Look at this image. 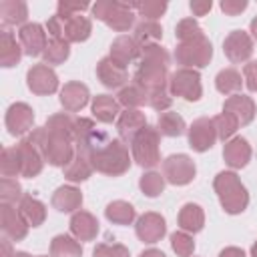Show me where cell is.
Segmentation results:
<instances>
[{
  "instance_id": "obj_1",
  "label": "cell",
  "mask_w": 257,
  "mask_h": 257,
  "mask_svg": "<svg viewBox=\"0 0 257 257\" xmlns=\"http://www.w3.org/2000/svg\"><path fill=\"white\" fill-rule=\"evenodd\" d=\"M74 149L78 155L88 159L94 171L108 177H118L131 167L124 143L120 139H110L104 131L96 128L92 118L86 116L74 118Z\"/></svg>"
},
{
  "instance_id": "obj_2",
  "label": "cell",
  "mask_w": 257,
  "mask_h": 257,
  "mask_svg": "<svg viewBox=\"0 0 257 257\" xmlns=\"http://www.w3.org/2000/svg\"><path fill=\"white\" fill-rule=\"evenodd\" d=\"M133 80L149 94L157 90H165L169 84V52L161 44H151L141 48L139 66L135 70Z\"/></svg>"
},
{
  "instance_id": "obj_3",
  "label": "cell",
  "mask_w": 257,
  "mask_h": 257,
  "mask_svg": "<svg viewBox=\"0 0 257 257\" xmlns=\"http://www.w3.org/2000/svg\"><path fill=\"white\" fill-rule=\"evenodd\" d=\"M26 139L32 141L42 151L44 161L48 165H52V167H66L74 159V155H76V149H74V141L72 139L60 137V135H52L44 126L32 128Z\"/></svg>"
},
{
  "instance_id": "obj_4",
  "label": "cell",
  "mask_w": 257,
  "mask_h": 257,
  "mask_svg": "<svg viewBox=\"0 0 257 257\" xmlns=\"http://www.w3.org/2000/svg\"><path fill=\"white\" fill-rule=\"evenodd\" d=\"M213 189L221 201V207L225 209V213L229 215H237L243 213L249 205V193L245 189V185L241 183V179L233 173V171H223L215 177L213 181Z\"/></svg>"
},
{
  "instance_id": "obj_5",
  "label": "cell",
  "mask_w": 257,
  "mask_h": 257,
  "mask_svg": "<svg viewBox=\"0 0 257 257\" xmlns=\"http://www.w3.org/2000/svg\"><path fill=\"white\" fill-rule=\"evenodd\" d=\"M46 30L52 38H58V40H66L68 44L70 42H84L90 32H92V24L86 16H50L48 22H46Z\"/></svg>"
},
{
  "instance_id": "obj_6",
  "label": "cell",
  "mask_w": 257,
  "mask_h": 257,
  "mask_svg": "<svg viewBox=\"0 0 257 257\" xmlns=\"http://www.w3.org/2000/svg\"><path fill=\"white\" fill-rule=\"evenodd\" d=\"M133 4L116 2V0H100L92 6V16L102 20L108 28L116 32H126L135 24V12Z\"/></svg>"
},
{
  "instance_id": "obj_7",
  "label": "cell",
  "mask_w": 257,
  "mask_h": 257,
  "mask_svg": "<svg viewBox=\"0 0 257 257\" xmlns=\"http://www.w3.org/2000/svg\"><path fill=\"white\" fill-rule=\"evenodd\" d=\"M159 143H161V133L147 124L131 143V149H133V159L137 165L145 167V169H151L155 165L161 163V153H159Z\"/></svg>"
},
{
  "instance_id": "obj_8",
  "label": "cell",
  "mask_w": 257,
  "mask_h": 257,
  "mask_svg": "<svg viewBox=\"0 0 257 257\" xmlns=\"http://www.w3.org/2000/svg\"><path fill=\"white\" fill-rule=\"evenodd\" d=\"M213 58V46L207 36H201L191 42H179L175 48V60L183 68H205Z\"/></svg>"
},
{
  "instance_id": "obj_9",
  "label": "cell",
  "mask_w": 257,
  "mask_h": 257,
  "mask_svg": "<svg viewBox=\"0 0 257 257\" xmlns=\"http://www.w3.org/2000/svg\"><path fill=\"white\" fill-rule=\"evenodd\" d=\"M169 92L189 102H197L203 94L201 74L195 68H179L169 76Z\"/></svg>"
},
{
  "instance_id": "obj_10",
  "label": "cell",
  "mask_w": 257,
  "mask_h": 257,
  "mask_svg": "<svg viewBox=\"0 0 257 257\" xmlns=\"http://www.w3.org/2000/svg\"><path fill=\"white\" fill-rule=\"evenodd\" d=\"M195 163L189 155H171L163 161V177L171 185H187L195 179Z\"/></svg>"
},
{
  "instance_id": "obj_11",
  "label": "cell",
  "mask_w": 257,
  "mask_h": 257,
  "mask_svg": "<svg viewBox=\"0 0 257 257\" xmlns=\"http://www.w3.org/2000/svg\"><path fill=\"white\" fill-rule=\"evenodd\" d=\"M217 141V131L213 124V118L201 116L197 118L189 128V147L197 153L209 151Z\"/></svg>"
},
{
  "instance_id": "obj_12",
  "label": "cell",
  "mask_w": 257,
  "mask_h": 257,
  "mask_svg": "<svg viewBox=\"0 0 257 257\" xmlns=\"http://www.w3.org/2000/svg\"><path fill=\"white\" fill-rule=\"evenodd\" d=\"M223 52L235 64L245 62L253 54V38L243 30H233L223 42Z\"/></svg>"
},
{
  "instance_id": "obj_13",
  "label": "cell",
  "mask_w": 257,
  "mask_h": 257,
  "mask_svg": "<svg viewBox=\"0 0 257 257\" xmlns=\"http://www.w3.org/2000/svg\"><path fill=\"white\" fill-rule=\"evenodd\" d=\"M26 82H28V88H30L34 94H40V96L52 94V92H56V88H58V76H56V72H54L50 66H46V64H36V66H32V68L28 70V74H26Z\"/></svg>"
},
{
  "instance_id": "obj_14",
  "label": "cell",
  "mask_w": 257,
  "mask_h": 257,
  "mask_svg": "<svg viewBox=\"0 0 257 257\" xmlns=\"http://www.w3.org/2000/svg\"><path fill=\"white\" fill-rule=\"evenodd\" d=\"M0 225H2L4 235L12 241H22L28 233V227H30L24 221V217L20 215V211L14 205H8V203L0 205Z\"/></svg>"
},
{
  "instance_id": "obj_15",
  "label": "cell",
  "mask_w": 257,
  "mask_h": 257,
  "mask_svg": "<svg viewBox=\"0 0 257 257\" xmlns=\"http://www.w3.org/2000/svg\"><path fill=\"white\" fill-rule=\"evenodd\" d=\"M34 124V112L26 102H14L6 110V128L10 135L20 137L32 131Z\"/></svg>"
},
{
  "instance_id": "obj_16",
  "label": "cell",
  "mask_w": 257,
  "mask_h": 257,
  "mask_svg": "<svg viewBox=\"0 0 257 257\" xmlns=\"http://www.w3.org/2000/svg\"><path fill=\"white\" fill-rule=\"evenodd\" d=\"M135 231H137V237L145 243H157L165 237L167 233V225H165V219L159 215V213H145L139 217L137 225H135Z\"/></svg>"
},
{
  "instance_id": "obj_17",
  "label": "cell",
  "mask_w": 257,
  "mask_h": 257,
  "mask_svg": "<svg viewBox=\"0 0 257 257\" xmlns=\"http://www.w3.org/2000/svg\"><path fill=\"white\" fill-rule=\"evenodd\" d=\"M147 126V118L145 112H141L139 108H126L124 112L118 114L116 118V131L122 143H133V139Z\"/></svg>"
},
{
  "instance_id": "obj_18",
  "label": "cell",
  "mask_w": 257,
  "mask_h": 257,
  "mask_svg": "<svg viewBox=\"0 0 257 257\" xmlns=\"http://www.w3.org/2000/svg\"><path fill=\"white\" fill-rule=\"evenodd\" d=\"M18 147V153H20V163H22V177H28V179H32V177H36L40 171H42V167H44V155H42V151L34 145V143H30L26 137L20 141V145H16Z\"/></svg>"
},
{
  "instance_id": "obj_19",
  "label": "cell",
  "mask_w": 257,
  "mask_h": 257,
  "mask_svg": "<svg viewBox=\"0 0 257 257\" xmlns=\"http://www.w3.org/2000/svg\"><path fill=\"white\" fill-rule=\"evenodd\" d=\"M18 36H20V46H22V50H24L28 56H38V54H42L44 48H46V44H48V42H46V32H44V28H42L40 24H36V22L24 24V26L20 28Z\"/></svg>"
},
{
  "instance_id": "obj_20",
  "label": "cell",
  "mask_w": 257,
  "mask_h": 257,
  "mask_svg": "<svg viewBox=\"0 0 257 257\" xmlns=\"http://www.w3.org/2000/svg\"><path fill=\"white\" fill-rule=\"evenodd\" d=\"M139 54H141V46L137 44V40H135L133 36L120 34L118 38L112 40V44H110V54H108V56H110L118 66L126 68L133 60H139Z\"/></svg>"
},
{
  "instance_id": "obj_21",
  "label": "cell",
  "mask_w": 257,
  "mask_h": 257,
  "mask_svg": "<svg viewBox=\"0 0 257 257\" xmlns=\"http://www.w3.org/2000/svg\"><path fill=\"white\" fill-rule=\"evenodd\" d=\"M96 76H98V80L106 88H120L128 80L126 68L118 66L110 56H104V58L98 60V64H96Z\"/></svg>"
},
{
  "instance_id": "obj_22",
  "label": "cell",
  "mask_w": 257,
  "mask_h": 257,
  "mask_svg": "<svg viewBox=\"0 0 257 257\" xmlns=\"http://www.w3.org/2000/svg\"><path fill=\"white\" fill-rule=\"evenodd\" d=\"M223 159L231 169H243L251 161V145L243 137H233L223 147Z\"/></svg>"
},
{
  "instance_id": "obj_23",
  "label": "cell",
  "mask_w": 257,
  "mask_h": 257,
  "mask_svg": "<svg viewBox=\"0 0 257 257\" xmlns=\"http://www.w3.org/2000/svg\"><path fill=\"white\" fill-rule=\"evenodd\" d=\"M88 98H90V94H88L86 84L76 82V80L66 82L60 90V104L64 106L66 112H78L80 108L86 106Z\"/></svg>"
},
{
  "instance_id": "obj_24",
  "label": "cell",
  "mask_w": 257,
  "mask_h": 257,
  "mask_svg": "<svg viewBox=\"0 0 257 257\" xmlns=\"http://www.w3.org/2000/svg\"><path fill=\"white\" fill-rule=\"evenodd\" d=\"M223 110L229 112V114H233V116L237 118V122H239L241 126H245V124H249V122L255 118V110H257V108H255V102H253L251 96L233 94V96H229V98L225 100Z\"/></svg>"
},
{
  "instance_id": "obj_25",
  "label": "cell",
  "mask_w": 257,
  "mask_h": 257,
  "mask_svg": "<svg viewBox=\"0 0 257 257\" xmlns=\"http://www.w3.org/2000/svg\"><path fill=\"white\" fill-rule=\"evenodd\" d=\"M70 231L78 241H92L98 233V221L88 211H76L70 219Z\"/></svg>"
},
{
  "instance_id": "obj_26",
  "label": "cell",
  "mask_w": 257,
  "mask_h": 257,
  "mask_svg": "<svg viewBox=\"0 0 257 257\" xmlns=\"http://www.w3.org/2000/svg\"><path fill=\"white\" fill-rule=\"evenodd\" d=\"M80 205H82V193L72 185H62L52 195V207L60 213H72L80 209Z\"/></svg>"
},
{
  "instance_id": "obj_27",
  "label": "cell",
  "mask_w": 257,
  "mask_h": 257,
  "mask_svg": "<svg viewBox=\"0 0 257 257\" xmlns=\"http://www.w3.org/2000/svg\"><path fill=\"white\" fill-rule=\"evenodd\" d=\"M92 114L96 120L100 122H112L118 118L120 114V102L116 98H112L110 94H98L92 100Z\"/></svg>"
},
{
  "instance_id": "obj_28",
  "label": "cell",
  "mask_w": 257,
  "mask_h": 257,
  "mask_svg": "<svg viewBox=\"0 0 257 257\" xmlns=\"http://www.w3.org/2000/svg\"><path fill=\"white\" fill-rule=\"evenodd\" d=\"M18 211H20V215L24 217V221L30 227H38L46 219V207H44V203L38 201V199H34V197H30V195H24L20 199Z\"/></svg>"
},
{
  "instance_id": "obj_29",
  "label": "cell",
  "mask_w": 257,
  "mask_h": 257,
  "mask_svg": "<svg viewBox=\"0 0 257 257\" xmlns=\"http://www.w3.org/2000/svg\"><path fill=\"white\" fill-rule=\"evenodd\" d=\"M20 56H22L20 44H16V38L12 36V32H8L4 28L0 32V64L4 68L16 66L20 62Z\"/></svg>"
},
{
  "instance_id": "obj_30",
  "label": "cell",
  "mask_w": 257,
  "mask_h": 257,
  "mask_svg": "<svg viewBox=\"0 0 257 257\" xmlns=\"http://www.w3.org/2000/svg\"><path fill=\"white\" fill-rule=\"evenodd\" d=\"M205 225V213L199 205L195 203H187L183 205V209L179 211V227L187 233H199Z\"/></svg>"
},
{
  "instance_id": "obj_31",
  "label": "cell",
  "mask_w": 257,
  "mask_h": 257,
  "mask_svg": "<svg viewBox=\"0 0 257 257\" xmlns=\"http://www.w3.org/2000/svg\"><path fill=\"white\" fill-rule=\"evenodd\" d=\"M0 18H2V24L4 26L22 24L28 18L26 2H22V0H2L0 2Z\"/></svg>"
},
{
  "instance_id": "obj_32",
  "label": "cell",
  "mask_w": 257,
  "mask_h": 257,
  "mask_svg": "<svg viewBox=\"0 0 257 257\" xmlns=\"http://www.w3.org/2000/svg\"><path fill=\"white\" fill-rule=\"evenodd\" d=\"M137 44L141 48L145 46H151V44H159L161 38H163V28L159 22L155 20H141L137 26H135V36Z\"/></svg>"
},
{
  "instance_id": "obj_33",
  "label": "cell",
  "mask_w": 257,
  "mask_h": 257,
  "mask_svg": "<svg viewBox=\"0 0 257 257\" xmlns=\"http://www.w3.org/2000/svg\"><path fill=\"white\" fill-rule=\"evenodd\" d=\"M104 215L114 225H131L135 221L137 213H135V207L131 203H126V201H112V203L106 205Z\"/></svg>"
},
{
  "instance_id": "obj_34",
  "label": "cell",
  "mask_w": 257,
  "mask_h": 257,
  "mask_svg": "<svg viewBox=\"0 0 257 257\" xmlns=\"http://www.w3.org/2000/svg\"><path fill=\"white\" fill-rule=\"evenodd\" d=\"M157 131L165 137H181L185 133V120L173 110H165L157 118Z\"/></svg>"
},
{
  "instance_id": "obj_35",
  "label": "cell",
  "mask_w": 257,
  "mask_h": 257,
  "mask_svg": "<svg viewBox=\"0 0 257 257\" xmlns=\"http://www.w3.org/2000/svg\"><path fill=\"white\" fill-rule=\"evenodd\" d=\"M92 165L88 163V159L84 155H74V159L64 167V179L70 181V183H80V181H86L90 175H92Z\"/></svg>"
},
{
  "instance_id": "obj_36",
  "label": "cell",
  "mask_w": 257,
  "mask_h": 257,
  "mask_svg": "<svg viewBox=\"0 0 257 257\" xmlns=\"http://www.w3.org/2000/svg\"><path fill=\"white\" fill-rule=\"evenodd\" d=\"M74 118L76 116H70L68 112H58V114H52L44 128L52 135H60V137H66V139H72L74 141Z\"/></svg>"
},
{
  "instance_id": "obj_37",
  "label": "cell",
  "mask_w": 257,
  "mask_h": 257,
  "mask_svg": "<svg viewBox=\"0 0 257 257\" xmlns=\"http://www.w3.org/2000/svg\"><path fill=\"white\" fill-rule=\"evenodd\" d=\"M50 255L52 257H80L82 247L76 239L68 235H56L50 243Z\"/></svg>"
},
{
  "instance_id": "obj_38",
  "label": "cell",
  "mask_w": 257,
  "mask_h": 257,
  "mask_svg": "<svg viewBox=\"0 0 257 257\" xmlns=\"http://www.w3.org/2000/svg\"><path fill=\"white\" fill-rule=\"evenodd\" d=\"M241 74L235 68H223L215 78V86L221 94H235L237 90H241Z\"/></svg>"
},
{
  "instance_id": "obj_39",
  "label": "cell",
  "mask_w": 257,
  "mask_h": 257,
  "mask_svg": "<svg viewBox=\"0 0 257 257\" xmlns=\"http://www.w3.org/2000/svg\"><path fill=\"white\" fill-rule=\"evenodd\" d=\"M116 100H118L122 106H126V108H139V106H143L145 102L149 104V92L143 90L141 86H137V84L133 82V84L120 88Z\"/></svg>"
},
{
  "instance_id": "obj_40",
  "label": "cell",
  "mask_w": 257,
  "mask_h": 257,
  "mask_svg": "<svg viewBox=\"0 0 257 257\" xmlns=\"http://www.w3.org/2000/svg\"><path fill=\"white\" fill-rule=\"evenodd\" d=\"M0 173L2 177H16L22 175V163H20V153L18 147H6L0 155Z\"/></svg>"
},
{
  "instance_id": "obj_41",
  "label": "cell",
  "mask_w": 257,
  "mask_h": 257,
  "mask_svg": "<svg viewBox=\"0 0 257 257\" xmlns=\"http://www.w3.org/2000/svg\"><path fill=\"white\" fill-rule=\"evenodd\" d=\"M70 54V46L66 40H58V38H52L44 52H42V60L44 64H62Z\"/></svg>"
},
{
  "instance_id": "obj_42",
  "label": "cell",
  "mask_w": 257,
  "mask_h": 257,
  "mask_svg": "<svg viewBox=\"0 0 257 257\" xmlns=\"http://www.w3.org/2000/svg\"><path fill=\"white\" fill-rule=\"evenodd\" d=\"M213 124H215V131H217V139H221V141H225V143H227V141L235 135V131L239 128L237 118H235L233 114L225 112V110L213 118Z\"/></svg>"
},
{
  "instance_id": "obj_43",
  "label": "cell",
  "mask_w": 257,
  "mask_h": 257,
  "mask_svg": "<svg viewBox=\"0 0 257 257\" xmlns=\"http://www.w3.org/2000/svg\"><path fill=\"white\" fill-rule=\"evenodd\" d=\"M175 36L179 38V42H191V40H197L205 34H203V30L195 18H183L175 28Z\"/></svg>"
},
{
  "instance_id": "obj_44",
  "label": "cell",
  "mask_w": 257,
  "mask_h": 257,
  "mask_svg": "<svg viewBox=\"0 0 257 257\" xmlns=\"http://www.w3.org/2000/svg\"><path fill=\"white\" fill-rule=\"evenodd\" d=\"M141 185V191L147 195V197H159L165 189V177L161 173H155V171H149L141 177L139 181Z\"/></svg>"
},
{
  "instance_id": "obj_45",
  "label": "cell",
  "mask_w": 257,
  "mask_h": 257,
  "mask_svg": "<svg viewBox=\"0 0 257 257\" xmlns=\"http://www.w3.org/2000/svg\"><path fill=\"white\" fill-rule=\"evenodd\" d=\"M133 8L143 16V20H155L161 18L167 10V2H157V0H147V2H133Z\"/></svg>"
},
{
  "instance_id": "obj_46",
  "label": "cell",
  "mask_w": 257,
  "mask_h": 257,
  "mask_svg": "<svg viewBox=\"0 0 257 257\" xmlns=\"http://www.w3.org/2000/svg\"><path fill=\"white\" fill-rule=\"evenodd\" d=\"M22 187L16 179H10V177H2L0 181V201L2 203H8V205H14L16 201L20 203L22 199Z\"/></svg>"
},
{
  "instance_id": "obj_47",
  "label": "cell",
  "mask_w": 257,
  "mask_h": 257,
  "mask_svg": "<svg viewBox=\"0 0 257 257\" xmlns=\"http://www.w3.org/2000/svg\"><path fill=\"white\" fill-rule=\"evenodd\" d=\"M171 247L179 257H191L195 251V241L187 231H175L171 235Z\"/></svg>"
},
{
  "instance_id": "obj_48",
  "label": "cell",
  "mask_w": 257,
  "mask_h": 257,
  "mask_svg": "<svg viewBox=\"0 0 257 257\" xmlns=\"http://www.w3.org/2000/svg\"><path fill=\"white\" fill-rule=\"evenodd\" d=\"M92 257H128V249L120 243H100L94 247Z\"/></svg>"
},
{
  "instance_id": "obj_49",
  "label": "cell",
  "mask_w": 257,
  "mask_h": 257,
  "mask_svg": "<svg viewBox=\"0 0 257 257\" xmlns=\"http://www.w3.org/2000/svg\"><path fill=\"white\" fill-rule=\"evenodd\" d=\"M149 104L159 110V112H165L171 104H173V94L165 88V90H157V92H151L149 94Z\"/></svg>"
},
{
  "instance_id": "obj_50",
  "label": "cell",
  "mask_w": 257,
  "mask_h": 257,
  "mask_svg": "<svg viewBox=\"0 0 257 257\" xmlns=\"http://www.w3.org/2000/svg\"><path fill=\"white\" fill-rule=\"evenodd\" d=\"M88 8H90L88 2H68V0H62L56 6V14L58 16H76V14H80V12L88 10Z\"/></svg>"
},
{
  "instance_id": "obj_51",
  "label": "cell",
  "mask_w": 257,
  "mask_h": 257,
  "mask_svg": "<svg viewBox=\"0 0 257 257\" xmlns=\"http://www.w3.org/2000/svg\"><path fill=\"white\" fill-rule=\"evenodd\" d=\"M243 76H245V84L249 90L257 92V60L247 62L243 68Z\"/></svg>"
},
{
  "instance_id": "obj_52",
  "label": "cell",
  "mask_w": 257,
  "mask_h": 257,
  "mask_svg": "<svg viewBox=\"0 0 257 257\" xmlns=\"http://www.w3.org/2000/svg\"><path fill=\"white\" fill-rule=\"evenodd\" d=\"M247 8V0H223L221 2V10L227 16H237Z\"/></svg>"
},
{
  "instance_id": "obj_53",
  "label": "cell",
  "mask_w": 257,
  "mask_h": 257,
  "mask_svg": "<svg viewBox=\"0 0 257 257\" xmlns=\"http://www.w3.org/2000/svg\"><path fill=\"white\" fill-rule=\"evenodd\" d=\"M189 6H191V10H193L195 16H205V14L211 10L213 2H211V0H193Z\"/></svg>"
},
{
  "instance_id": "obj_54",
  "label": "cell",
  "mask_w": 257,
  "mask_h": 257,
  "mask_svg": "<svg viewBox=\"0 0 257 257\" xmlns=\"http://www.w3.org/2000/svg\"><path fill=\"white\" fill-rule=\"evenodd\" d=\"M219 257H245V253H243V249H239V247H225V249L219 253Z\"/></svg>"
},
{
  "instance_id": "obj_55",
  "label": "cell",
  "mask_w": 257,
  "mask_h": 257,
  "mask_svg": "<svg viewBox=\"0 0 257 257\" xmlns=\"http://www.w3.org/2000/svg\"><path fill=\"white\" fill-rule=\"evenodd\" d=\"M0 257H14V251H12V245L8 239H2V253Z\"/></svg>"
},
{
  "instance_id": "obj_56",
  "label": "cell",
  "mask_w": 257,
  "mask_h": 257,
  "mask_svg": "<svg viewBox=\"0 0 257 257\" xmlns=\"http://www.w3.org/2000/svg\"><path fill=\"white\" fill-rule=\"evenodd\" d=\"M139 257H167L163 251H159V249H147V251H143Z\"/></svg>"
},
{
  "instance_id": "obj_57",
  "label": "cell",
  "mask_w": 257,
  "mask_h": 257,
  "mask_svg": "<svg viewBox=\"0 0 257 257\" xmlns=\"http://www.w3.org/2000/svg\"><path fill=\"white\" fill-rule=\"evenodd\" d=\"M251 34H253V38L257 40V16L251 20Z\"/></svg>"
},
{
  "instance_id": "obj_58",
  "label": "cell",
  "mask_w": 257,
  "mask_h": 257,
  "mask_svg": "<svg viewBox=\"0 0 257 257\" xmlns=\"http://www.w3.org/2000/svg\"><path fill=\"white\" fill-rule=\"evenodd\" d=\"M251 257H257V241H255L253 247H251Z\"/></svg>"
},
{
  "instance_id": "obj_59",
  "label": "cell",
  "mask_w": 257,
  "mask_h": 257,
  "mask_svg": "<svg viewBox=\"0 0 257 257\" xmlns=\"http://www.w3.org/2000/svg\"><path fill=\"white\" fill-rule=\"evenodd\" d=\"M14 257H32V255H28V253H24V251H18V253H14Z\"/></svg>"
},
{
  "instance_id": "obj_60",
  "label": "cell",
  "mask_w": 257,
  "mask_h": 257,
  "mask_svg": "<svg viewBox=\"0 0 257 257\" xmlns=\"http://www.w3.org/2000/svg\"><path fill=\"white\" fill-rule=\"evenodd\" d=\"M38 257H46V255H38Z\"/></svg>"
}]
</instances>
